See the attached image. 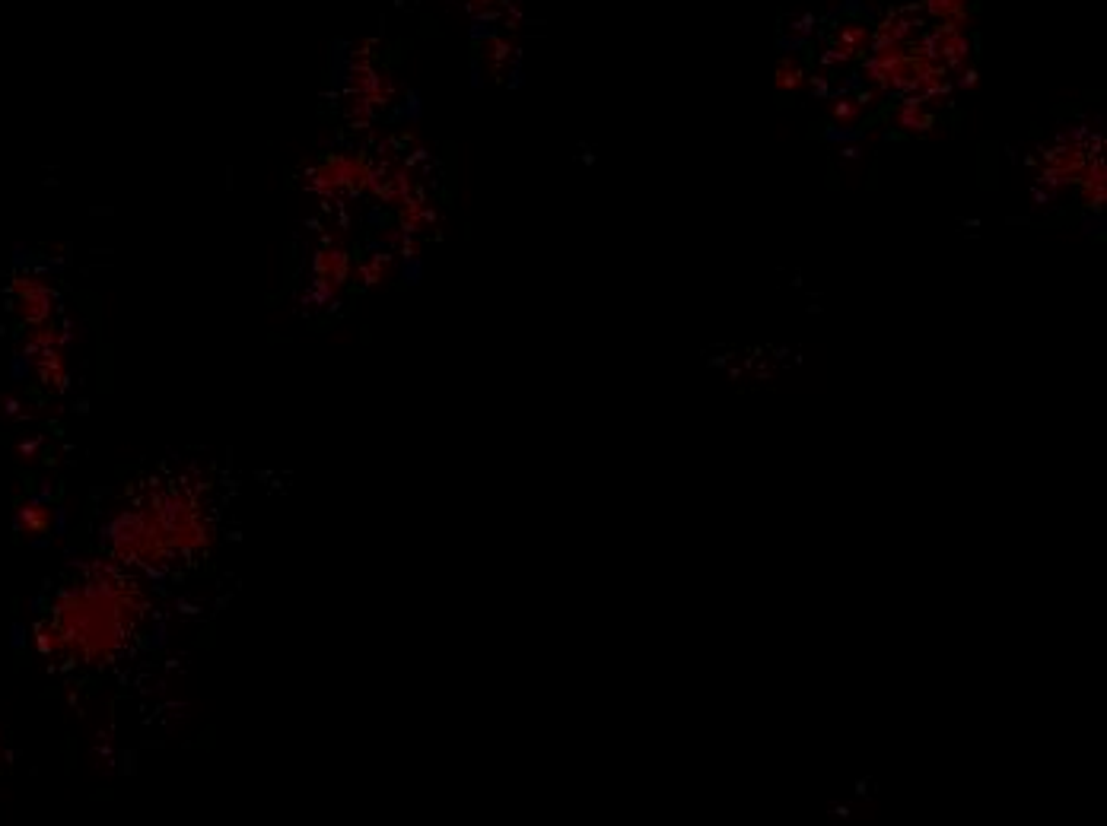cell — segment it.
Masks as SVG:
<instances>
[{
    "mask_svg": "<svg viewBox=\"0 0 1107 826\" xmlns=\"http://www.w3.org/2000/svg\"><path fill=\"white\" fill-rule=\"evenodd\" d=\"M1079 185H1082V201L1085 207H1104V197H1107V172H1104V159H1088L1085 168L1079 175Z\"/></svg>",
    "mask_w": 1107,
    "mask_h": 826,
    "instance_id": "6da1fadb",
    "label": "cell"
},
{
    "mask_svg": "<svg viewBox=\"0 0 1107 826\" xmlns=\"http://www.w3.org/2000/svg\"><path fill=\"white\" fill-rule=\"evenodd\" d=\"M936 124L932 112H926V102L919 99H904L894 108V128L907 131V134H923Z\"/></svg>",
    "mask_w": 1107,
    "mask_h": 826,
    "instance_id": "7a4b0ae2",
    "label": "cell"
},
{
    "mask_svg": "<svg viewBox=\"0 0 1107 826\" xmlns=\"http://www.w3.org/2000/svg\"><path fill=\"white\" fill-rule=\"evenodd\" d=\"M805 80H809V77H805L802 64H799L796 58H783V61L777 64V89H780V93H796V89L805 86Z\"/></svg>",
    "mask_w": 1107,
    "mask_h": 826,
    "instance_id": "3957f363",
    "label": "cell"
},
{
    "mask_svg": "<svg viewBox=\"0 0 1107 826\" xmlns=\"http://www.w3.org/2000/svg\"><path fill=\"white\" fill-rule=\"evenodd\" d=\"M830 112H834V122H837L840 128H853V124L859 122V114H863V102H859L856 95H837L834 105H830Z\"/></svg>",
    "mask_w": 1107,
    "mask_h": 826,
    "instance_id": "277c9868",
    "label": "cell"
},
{
    "mask_svg": "<svg viewBox=\"0 0 1107 826\" xmlns=\"http://www.w3.org/2000/svg\"><path fill=\"white\" fill-rule=\"evenodd\" d=\"M923 4H926V10L942 23L965 14V7H967V0H923Z\"/></svg>",
    "mask_w": 1107,
    "mask_h": 826,
    "instance_id": "5b68a950",
    "label": "cell"
},
{
    "mask_svg": "<svg viewBox=\"0 0 1107 826\" xmlns=\"http://www.w3.org/2000/svg\"><path fill=\"white\" fill-rule=\"evenodd\" d=\"M961 77V89H974L977 86V70H965V74H958Z\"/></svg>",
    "mask_w": 1107,
    "mask_h": 826,
    "instance_id": "8992f818",
    "label": "cell"
}]
</instances>
